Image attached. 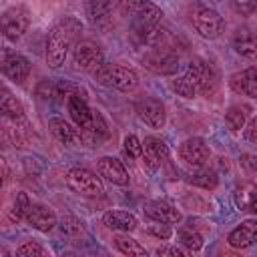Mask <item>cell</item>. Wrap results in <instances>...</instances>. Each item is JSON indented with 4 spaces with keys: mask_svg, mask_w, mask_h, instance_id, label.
I'll return each instance as SVG.
<instances>
[{
    "mask_svg": "<svg viewBox=\"0 0 257 257\" xmlns=\"http://www.w3.org/2000/svg\"><path fill=\"white\" fill-rule=\"evenodd\" d=\"M149 233L155 235V237H159V239H169V237L173 235L169 223H167V225H161V221H157V225H151V227H149Z\"/></svg>",
    "mask_w": 257,
    "mask_h": 257,
    "instance_id": "obj_39",
    "label": "cell"
},
{
    "mask_svg": "<svg viewBox=\"0 0 257 257\" xmlns=\"http://www.w3.org/2000/svg\"><path fill=\"white\" fill-rule=\"evenodd\" d=\"M122 145H124V153H126L128 157L137 159V157H141V155H143V143L139 141V137L128 135V137H124Z\"/></svg>",
    "mask_w": 257,
    "mask_h": 257,
    "instance_id": "obj_37",
    "label": "cell"
},
{
    "mask_svg": "<svg viewBox=\"0 0 257 257\" xmlns=\"http://www.w3.org/2000/svg\"><path fill=\"white\" fill-rule=\"evenodd\" d=\"M90 131H92L100 141L108 137L110 131H108V124H106V120H104V116H102L100 110H94V108H92V128H90Z\"/></svg>",
    "mask_w": 257,
    "mask_h": 257,
    "instance_id": "obj_34",
    "label": "cell"
},
{
    "mask_svg": "<svg viewBox=\"0 0 257 257\" xmlns=\"http://www.w3.org/2000/svg\"><path fill=\"white\" fill-rule=\"evenodd\" d=\"M48 128H50V133L62 143V145H72L74 141H76V128H72L64 118H60V116H52L50 120H48Z\"/></svg>",
    "mask_w": 257,
    "mask_h": 257,
    "instance_id": "obj_25",
    "label": "cell"
},
{
    "mask_svg": "<svg viewBox=\"0 0 257 257\" xmlns=\"http://www.w3.org/2000/svg\"><path fill=\"white\" fill-rule=\"evenodd\" d=\"M66 185L74 193L84 195V197H98V195H102L100 179L92 171H88V169H80V167L70 169L68 175H66Z\"/></svg>",
    "mask_w": 257,
    "mask_h": 257,
    "instance_id": "obj_9",
    "label": "cell"
},
{
    "mask_svg": "<svg viewBox=\"0 0 257 257\" xmlns=\"http://www.w3.org/2000/svg\"><path fill=\"white\" fill-rule=\"evenodd\" d=\"M253 211H255V213H257V205H255V207H253Z\"/></svg>",
    "mask_w": 257,
    "mask_h": 257,
    "instance_id": "obj_44",
    "label": "cell"
},
{
    "mask_svg": "<svg viewBox=\"0 0 257 257\" xmlns=\"http://www.w3.org/2000/svg\"><path fill=\"white\" fill-rule=\"evenodd\" d=\"M143 211H145V215H147L149 219H153L155 223L161 221V223L173 225V223H179V221H181V213H179L171 203L161 201V199L147 201L145 207H143Z\"/></svg>",
    "mask_w": 257,
    "mask_h": 257,
    "instance_id": "obj_19",
    "label": "cell"
},
{
    "mask_svg": "<svg viewBox=\"0 0 257 257\" xmlns=\"http://www.w3.org/2000/svg\"><path fill=\"white\" fill-rule=\"evenodd\" d=\"M173 90H175L177 94L185 96V98H195V96L199 94V90H197L193 78H191L187 72H185L183 76H179L177 80H173Z\"/></svg>",
    "mask_w": 257,
    "mask_h": 257,
    "instance_id": "obj_29",
    "label": "cell"
},
{
    "mask_svg": "<svg viewBox=\"0 0 257 257\" xmlns=\"http://www.w3.org/2000/svg\"><path fill=\"white\" fill-rule=\"evenodd\" d=\"M0 110H2V114H4L6 118H10V120H14V122L24 120V106H22V102H20L16 96H12L8 90L2 92Z\"/></svg>",
    "mask_w": 257,
    "mask_h": 257,
    "instance_id": "obj_26",
    "label": "cell"
},
{
    "mask_svg": "<svg viewBox=\"0 0 257 257\" xmlns=\"http://www.w3.org/2000/svg\"><path fill=\"white\" fill-rule=\"evenodd\" d=\"M60 229L66 235H78L82 231V221L78 217H74V215H64L60 219Z\"/></svg>",
    "mask_w": 257,
    "mask_h": 257,
    "instance_id": "obj_35",
    "label": "cell"
},
{
    "mask_svg": "<svg viewBox=\"0 0 257 257\" xmlns=\"http://www.w3.org/2000/svg\"><path fill=\"white\" fill-rule=\"evenodd\" d=\"M137 114L139 118L149 124L151 128H161L167 120V112H165V104L157 98H143L137 102Z\"/></svg>",
    "mask_w": 257,
    "mask_h": 257,
    "instance_id": "obj_15",
    "label": "cell"
},
{
    "mask_svg": "<svg viewBox=\"0 0 257 257\" xmlns=\"http://www.w3.org/2000/svg\"><path fill=\"white\" fill-rule=\"evenodd\" d=\"M231 88L239 94L257 98V66H249L231 76Z\"/></svg>",
    "mask_w": 257,
    "mask_h": 257,
    "instance_id": "obj_22",
    "label": "cell"
},
{
    "mask_svg": "<svg viewBox=\"0 0 257 257\" xmlns=\"http://www.w3.org/2000/svg\"><path fill=\"white\" fill-rule=\"evenodd\" d=\"M118 10L131 18V22L159 24L163 20V10L151 0H118Z\"/></svg>",
    "mask_w": 257,
    "mask_h": 257,
    "instance_id": "obj_5",
    "label": "cell"
},
{
    "mask_svg": "<svg viewBox=\"0 0 257 257\" xmlns=\"http://www.w3.org/2000/svg\"><path fill=\"white\" fill-rule=\"evenodd\" d=\"M84 10L94 28L108 30L112 26V0H84Z\"/></svg>",
    "mask_w": 257,
    "mask_h": 257,
    "instance_id": "obj_14",
    "label": "cell"
},
{
    "mask_svg": "<svg viewBox=\"0 0 257 257\" xmlns=\"http://www.w3.org/2000/svg\"><path fill=\"white\" fill-rule=\"evenodd\" d=\"M80 30H82V22L74 16H64L50 28L46 36V50H44V58L48 66L58 68L64 64L66 54L72 48Z\"/></svg>",
    "mask_w": 257,
    "mask_h": 257,
    "instance_id": "obj_1",
    "label": "cell"
},
{
    "mask_svg": "<svg viewBox=\"0 0 257 257\" xmlns=\"http://www.w3.org/2000/svg\"><path fill=\"white\" fill-rule=\"evenodd\" d=\"M245 139H247L253 147H257V116L247 124V128H245Z\"/></svg>",
    "mask_w": 257,
    "mask_h": 257,
    "instance_id": "obj_42",
    "label": "cell"
},
{
    "mask_svg": "<svg viewBox=\"0 0 257 257\" xmlns=\"http://www.w3.org/2000/svg\"><path fill=\"white\" fill-rule=\"evenodd\" d=\"M28 207H30L28 195H26V193H16V199H14V205H12V211H10V219H12V221L26 219Z\"/></svg>",
    "mask_w": 257,
    "mask_h": 257,
    "instance_id": "obj_33",
    "label": "cell"
},
{
    "mask_svg": "<svg viewBox=\"0 0 257 257\" xmlns=\"http://www.w3.org/2000/svg\"><path fill=\"white\" fill-rule=\"evenodd\" d=\"M155 253H157V255H161V257H167V255L183 257V255H187V251H185V249H181V247H177V245H163V247H159Z\"/></svg>",
    "mask_w": 257,
    "mask_h": 257,
    "instance_id": "obj_41",
    "label": "cell"
},
{
    "mask_svg": "<svg viewBox=\"0 0 257 257\" xmlns=\"http://www.w3.org/2000/svg\"><path fill=\"white\" fill-rule=\"evenodd\" d=\"M94 80L104 86H112L120 92H131L139 86V74L135 68L124 64H104L94 74Z\"/></svg>",
    "mask_w": 257,
    "mask_h": 257,
    "instance_id": "obj_2",
    "label": "cell"
},
{
    "mask_svg": "<svg viewBox=\"0 0 257 257\" xmlns=\"http://www.w3.org/2000/svg\"><path fill=\"white\" fill-rule=\"evenodd\" d=\"M233 201L237 205V209L241 211H249L257 205V183L253 181H243L235 187L233 193Z\"/></svg>",
    "mask_w": 257,
    "mask_h": 257,
    "instance_id": "obj_24",
    "label": "cell"
},
{
    "mask_svg": "<svg viewBox=\"0 0 257 257\" xmlns=\"http://www.w3.org/2000/svg\"><path fill=\"white\" fill-rule=\"evenodd\" d=\"M16 255H20V257H42V255H44V249H42L38 243L28 241V243H22V245L16 249Z\"/></svg>",
    "mask_w": 257,
    "mask_h": 257,
    "instance_id": "obj_38",
    "label": "cell"
},
{
    "mask_svg": "<svg viewBox=\"0 0 257 257\" xmlns=\"http://www.w3.org/2000/svg\"><path fill=\"white\" fill-rule=\"evenodd\" d=\"M26 221L30 227H34L36 231L48 233L56 227V215L48 205L42 203H30L28 213H26Z\"/></svg>",
    "mask_w": 257,
    "mask_h": 257,
    "instance_id": "obj_17",
    "label": "cell"
},
{
    "mask_svg": "<svg viewBox=\"0 0 257 257\" xmlns=\"http://www.w3.org/2000/svg\"><path fill=\"white\" fill-rule=\"evenodd\" d=\"M143 163L149 171H157L165 161H169V147L157 137H147L143 141Z\"/></svg>",
    "mask_w": 257,
    "mask_h": 257,
    "instance_id": "obj_13",
    "label": "cell"
},
{
    "mask_svg": "<svg viewBox=\"0 0 257 257\" xmlns=\"http://www.w3.org/2000/svg\"><path fill=\"white\" fill-rule=\"evenodd\" d=\"M96 169H98V175L104 177L106 181H110L112 185H128V173L124 169V165L114 159V157H100L98 163H96Z\"/></svg>",
    "mask_w": 257,
    "mask_h": 257,
    "instance_id": "obj_18",
    "label": "cell"
},
{
    "mask_svg": "<svg viewBox=\"0 0 257 257\" xmlns=\"http://www.w3.org/2000/svg\"><path fill=\"white\" fill-rule=\"evenodd\" d=\"M189 183H191V185H195V187H201V189L211 191V189H215V187H217L219 177H217L213 171H201V173L191 175V177H189Z\"/></svg>",
    "mask_w": 257,
    "mask_h": 257,
    "instance_id": "obj_31",
    "label": "cell"
},
{
    "mask_svg": "<svg viewBox=\"0 0 257 257\" xmlns=\"http://www.w3.org/2000/svg\"><path fill=\"white\" fill-rule=\"evenodd\" d=\"M233 48L239 56L257 62V36L249 28H239L233 36Z\"/></svg>",
    "mask_w": 257,
    "mask_h": 257,
    "instance_id": "obj_21",
    "label": "cell"
},
{
    "mask_svg": "<svg viewBox=\"0 0 257 257\" xmlns=\"http://www.w3.org/2000/svg\"><path fill=\"white\" fill-rule=\"evenodd\" d=\"M36 94L40 98H54V82L52 80H42L36 88Z\"/></svg>",
    "mask_w": 257,
    "mask_h": 257,
    "instance_id": "obj_40",
    "label": "cell"
},
{
    "mask_svg": "<svg viewBox=\"0 0 257 257\" xmlns=\"http://www.w3.org/2000/svg\"><path fill=\"white\" fill-rule=\"evenodd\" d=\"M255 239H257V219L243 221V223H241L239 227H235V229L229 233V237H227L229 245L235 247V249H245V247L253 245Z\"/></svg>",
    "mask_w": 257,
    "mask_h": 257,
    "instance_id": "obj_20",
    "label": "cell"
},
{
    "mask_svg": "<svg viewBox=\"0 0 257 257\" xmlns=\"http://www.w3.org/2000/svg\"><path fill=\"white\" fill-rule=\"evenodd\" d=\"M66 106H68V112H70V116H72V120L76 122L78 128H84V131L92 128V108L86 102V92L84 90L72 94L68 98Z\"/></svg>",
    "mask_w": 257,
    "mask_h": 257,
    "instance_id": "obj_16",
    "label": "cell"
},
{
    "mask_svg": "<svg viewBox=\"0 0 257 257\" xmlns=\"http://www.w3.org/2000/svg\"><path fill=\"white\" fill-rule=\"evenodd\" d=\"M80 90H82V88H80L78 84L70 82V80H56V82H54V98H56L58 102H68V98H70L72 94L80 92Z\"/></svg>",
    "mask_w": 257,
    "mask_h": 257,
    "instance_id": "obj_30",
    "label": "cell"
},
{
    "mask_svg": "<svg viewBox=\"0 0 257 257\" xmlns=\"http://www.w3.org/2000/svg\"><path fill=\"white\" fill-rule=\"evenodd\" d=\"M131 38L139 46H151V48H165L169 40V30H165L159 24H147V22H131Z\"/></svg>",
    "mask_w": 257,
    "mask_h": 257,
    "instance_id": "obj_8",
    "label": "cell"
},
{
    "mask_svg": "<svg viewBox=\"0 0 257 257\" xmlns=\"http://www.w3.org/2000/svg\"><path fill=\"white\" fill-rule=\"evenodd\" d=\"M179 157H181V161H183L187 167L203 169V167L209 163L211 149H209V145H207L205 139H201V137H191V139H187V141L181 143V147H179Z\"/></svg>",
    "mask_w": 257,
    "mask_h": 257,
    "instance_id": "obj_10",
    "label": "cell"
},
{
    "mask_svg": "<svg viewBox=\"0 0 257 257\" xmlns=\"http://www.w3.org/2000/svg\"><path fill=\"white\" fill-rule=\"evenodd\" d=\"M189 20H191L193 28L203 38H209V40L219 38L223 28H225V22H223L221 14L215 8L207 6V4H193L191 10H189Z\"/></svg>",
    "mask_w": 257,
    "mask_h": 257,
    "instance_id": "obj_3",
    "label": "cell"
},
{
    "mask_svg": "<svg viewBox=\"0 0 257 257\" xmlns=\"http://www.w3.org/2000/svg\"><path fill=\"white\" fill-rule=\"evenodd\" d=\"M72 60L76 64V68L88 72V74H94L100 66H104V52L100 50L98 44L90 42V40H84L80 42L76 48H74V54H72Z\"/></svg>",
    "mask_w": 257,
    "mask_h": 257,
    "instance_id": "obj_11",
    "label": "cell"
},
{
    "mask_svg": "<svg viewBox=\"0 0 257 257\" xmlns=\"http://www.w3.org/2000/svg\"><path fill=\"white\" fill-rule=\"evenodd\" d=\"M241 167L247 171H257V157L253 155H243L241 157Z\"/></svg>",
    "mask_w": 257,
    "mask_h": 257,
    "instance_id": "obj_43",
    "label": "cell"
},
{
    "mask_svg": "<svg viewBox=\"0 0 257 257\" xmlns=\"http://www.w3.org/2000/svg\"><path fill=\"white\" fill-rule=\"evenodd\" d=\"M185 72L193 78L199 94H213L217 90L219 74L211 62H207L203 58H195V60H191V64L187 66Z\"/></svg>",
    "mask_w": 257,
    "mask_h": 257,
    "instance_id": "obj_6",
    "label": "cell"
},
{
    "mask_svg": "<svg viewBox=\"0 0 257 257\" xmlns=\"http://www.w3.org/2000/svg\"><path fill=\"white\" fill-rule=\"evenodd\" d=\"M102 223L112 229V231H133L139 223H137V217L133 213H126V211H120V209H114V211H106L102 215Z\"/></svg>",
    "mask_w": 257,
    "mask_h": 257,
    "instance_id": "obj_23",
    "label": "cell"
},
{
    "mask_svg": "<svg viewBox=\"0 0 257 257\" xmlns=\"http://www.w3.org/2000/svg\"><path fill=\"white\" fill-rule=\"evenodd\" d=\"M2 72L6 78H10L12 82L20 84L28 78L30 74V62L16 50H10V48H4L2 50Z\"/></svg>",
    "mask_w": 257,
    "mask_h": 257,
    "instance_id": "obj_12",
    "label": "cell"
},
{
    "mask_svg": "<svg viewBox=\"0 0 257 257\" xmlns=\"http://www.w3.org/2000/svg\"><path fill=\"white\" fill-rule=\"evenodd\" d=\"M114 247L122 253V255H147V249L139 243V241H135L133 237H128V235H116L114 239Z\"/></svg>",
    "mask_w": 257,
    "mask_h": 257,
    "instance_id": "obj_27",
    "label": "cell"
},
{
    "mask_svg": "<svg viewBox=\"0 0 257 257\" xmlns=\"http://www.w3.org/2000/svg\"><path fill=\"white\" fill-rule=\"evenodd\" d=\"M245 110H247V108L241 106V104H233V106L227 110L225 122H227V126H229L231 133H239V131L245 126V120H247V112H245Z\"/></svg>",
    "mask_w": 257,
    "mask_h": 257,
    "instance_id": "obj_28",
    "label": "cell"
},
{
    "mask_svg": "<svg viewBox=\"0 0 257 257\" xmlns=\"http://www.w3.org/2000/svg\"><path fill=\"white\" fill-rule=\"evenodd\" d=\"M0 24H2L4 38L10 42H16L26 34V30L30 26V12L24 4L8 6L0 16Z\"/></svg>",
    "mask_w": 257,
    "mask_h": 257,
    "instance_id": "obj_4",
    "label": "cell"
},
{
    "mask_svg": "<svg viewBox=\"0 0 257 257\" xmlns=\"http://www.w3.org/2000/svg\"><path fill=\"white\" fill-rule=\"evenodd\" d=\"M231 8L241 16H251L257 12V0H231Z\"/></svg>",
    "mask_w": 257,
    "mask_h": 257,
    "instance_id": "obj_36",
    "label": "cell"
},
{
    "mask_svg": "<svg viewBox=\"0 0 257 257\" xmlns=\"http://www.w3.org/2000/svg\"><path fill=\"white\" fill-rule=\"evenodd\" d=\"M179 241L189 251H199L203 247V235L197 233V231H193V229H181L179 231Z\"/></svg>",
    "mask_w": 257,
    "mask_h": 257,
    "instance_id": "obj_32",
    "label": "cell"
},
{
    "mask_svg": "<svg viewBox=\"0 0 257 257\" xmlns=\"http://www.w3.org/2000/svg\"><path fill=\"white\" fill-rule=\"evenodd\" d=\"M141 64L155 74L169 76V74H175L179 70V56L167 48H151L141 58Z\"/></svg>",
    "mask_w": 257,
    "mask_h": 257,
    "instance_id": "obj_7",
    "label": "cell"
}]
</instances>
